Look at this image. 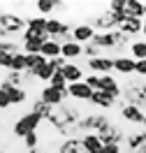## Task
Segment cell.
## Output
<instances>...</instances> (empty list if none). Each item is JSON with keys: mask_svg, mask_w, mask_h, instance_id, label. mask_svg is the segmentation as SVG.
<instances>
[{"mask_svg": "<svg viewBox=\"0 0 146 153\" xmlns=\"http://www.w3.org/2000/svg\"><path fill=\"white\" fill-rule=\"evenodd\" d=\"M42 125H44V118L28 109V111H23L21 116H16V121H14V125H12V137H14V139H19V142H23V139H26V134L39 132V130H42Z\"/></svg>", "mask_w": 146, "mask_h": 153, "instance_id": "6da1fadb", "label": "cell"}, {"mask_svg": "<svg viewBox=\"0 0 146 153\" xmlns=\"http://www.w3.org/2000/svg\"><path fill=\"white\" fill-rule=\"evenodd\" d=\"M123 97L127 105H135L139 109H146V81L144 79H130L123 84Z\"/></svg>", "mask_w": 146, "mask_h": 153, "instance_id": "7a4b0ae2", "label": "cell"}, {"mask_svg": "<svg viewBox=\"0 0 146 153\" xmlns=\"http://www.w3.org/2000/svg\"><path fill=\"white\" fill-rule=\"evenodd\" d=\"M88 23H90L97 33H114V30H118V21L109 10L107 12H93L90 19H88Z\"/></svg>", "mask_w": 146, "mask_h": 153, "instance_id": "3957f363", "label": "cell"}, {"mask_svg": "<svg viewBox=\"0 0 146 153\" xmlns=\"http://www.w3.org/2000/svg\"><path fill=\"white\" fill-rule=\"evenodd\" d=\"M84 134L86 132H95L100 134L102 130H107L109 125H111V118H109L104 111H90V114L84 116Z\"/></svg>", "mask_w": 146, "mask_h": 153, "instance_id": "277c9868", "label": "cell"}, {"mask_svg": "<svg viewBox=\"0 0 146 153\" xmlns=\"http://www.w3.org/2000/svg\"><path fill=\"white\" fill-rule=\"evenodd\" d=\"M86 70L90 72V74H114V56H97V58H90V60H86Z\"/></svg>", "mask_w": 146, "mask_h": 153, "instance_id": "5b68a950", "label": "cell"}, {"mask_svg": "<svg viewBox=\"0 0 146 153\" xmlns=\"http://www.w3.org/2000/svg\"><path fill=\"white\" fill-rule=\"evenodd\" d=\"M118 116H121L125 123L135 125V128H142V125H144V121H146L144 109H139V107H135V105H127V102H123V105H121Z\"/></svg>", "mask_w": 146, "mask_h": 153, "instance_id": "8992f818", "label": "cell"}, {"mask_svg": "<svg viewBox=\"0 0 146 153\" xmlns=\"http://www.w3.org/2000/svg\"><path fill=\"white\" fill-rule=\"evenodd\" d=\"M47 35H33L30 30H26L23 35H21V47H23V53H42V47H44V42H47Z\"/></svg>", "mask_w": 146, "mask_h": 153, "instance_id": "52a82bcc", "label": "cell"}, {"mask_svg": "<svg viewBox=\"0 0 146 153\" xmlns=\"http://www.w3.org/2000/svg\"><path fill=\"white\" fill-rule=\"evenodd\" d=\"M97 35V30L88 23V21H77L74 26H72V39L79 42V44H88V42H93V37Z\"/></svg>", "mask_w": 146, "mask_h": 153, "instance_id": "ba28073f", "label": "cell"}, {"mask_svg": "<svg viewBox=\"0 0 146 153\" xmlns=\"http://www.w3.org/2000/svg\"><path fill=\"white\" fill-rule=\"evenodd\" d=\"M39 97L47 102L49 107H60L67 102V93H60L58 88H53L51 84H47V86H42V91H39Z\"/></svg>", "mask_w": 146, "mask_h": 153, "instance_id": "9c48e42d", "label": "cell"}, {"mask_svg": "<svg viewBox=\"0 0 146 153\" xmlns=\"http://www.w3.org/2000/svg\"><path fill=\"white\" fill-rule=\"evenodd\" d=\"M142 146H146V130H139V128H135V130H130V132L125 134V142H123V149H125L127 153H137Z\"/></svg>", "mask_w": 146, "mask_h": 153, "instance_id": "30bf717a", "label": "cell"}, {"mask_svg": "<svg viewBox=\"0 0 146 153\" xmlns=\"http://www.w3.org/2000/svg\"><path fill=\"white\" fill-rule=\"evenodd\" d=\"M93 88L88 86L86 81H79V84H70L67 86V95L72 100H77V102H90V97H93Z\"/></svg>", "mask_w": 146, "mask_h": 153, "instance_id": "8fae6325", "label": "cell"}, {"mask_svg": "<svg viewBox=\"0 0 146 153\" xmlns=\"http://www.w3.org/2000/svg\"><path fill=\"white\" fill-rule=\"evenodd\" d=\"M135 67H137V60L132 56H127V53L114 58V72L121 76H132L135 74Z\"/></svg>", "mask_w": 146, "mask_h": 153, "instance_id": "7c38bea8", "label": "cell"}, {"mask_svg": "<svg viewBox=\"0 0 146 153\" xmlns=\"http://www.w3.org/2000/svg\"><path fill=\"white\" fill-rule=\"evenodd\" d=\"M125 134H127V132H123V130H121V125L111 123L107 130H102V132H100V139H102V144H104V146H107V144H121V146H123Z\"/></svg>", "mask_w": 146, "mask_h": 153, "instance_id": "4fadbf2b", "label": "cell"}, {"mask_svg": "<svg viewBox=\"0 0 146 153\" xmlns=\"http://www.w3.org/2000/svg\"><path fill=\"white\" fill-rule=\"evenodd\" d=\"M88 105H90V107H95V109H100V111H109L111 107L116 105V97H114V95H109V93H104V91H95Z\"/></svg>", "mask_w": 146, "mask_h": 153, "instance_id": "5bb4252c", "label": "cell"}, {"mask_svg": "<svg viewBox=\"0 0 146 153\" xmlns=\"http://www.w3.org/2000/svg\"><path fill=\"white\" fill-rule=\"evenodd\" d=\"M0 88L7 91V95H10V100H12V107H21V105L28 102V88H16V86L5 84V81H0Z\"/></svg>", "mask_w": 146, "mask_h": 153, "instance_id": "9a60e30c", "label": "cell"}, {"mask_svg": "<svg viewBox=\"0 0 146 153\" xmlns=\"http://www.w3.org/2000/svg\"><path fill=\"white\" fill-rule=\"evenodd\" d=\"M56 153H84V142L81 137H65L56 146Z\"/></svg>", "mask_w": 146, "mask_h": 153, "instance_id": "2e32d148", "label": "cell"}, {"mask_svg": "<svg viewBox=\"0 0 146 153\" xmlns=\"http://www.w3.org/2000/svg\"><path fill=\"white\" fill-rule=\"evenodd\" d=\"M142 28H144V21H142V19H125L123 23H121V28H118V30H121L125 37H130V39H139Z\"/></svg>", "mask_w": 146, "mask_h": 153, "instance_id": "e0dca14e", "label": "cell"}, {"mask_svg": "<svg viewBox=\"0 0 146 153\" xmlns=\"http://www.w3.org/2000/svg\"><path fill=\"white\" fill-rule=\"evenodd\" d=\"M60 56L65 58L67 63H74L77 58L84 56V44H79V42H74V39H70V42H65V44H63Z\"/></svg>", "mask_w": 146, "mask_h": 153, "instance_id": "ac0fdd59", "label": "cell"}, {"mask_svg": "<svg viewBox=\"0 0 146 153\" xmlns=\"http://www.w3.org/2000/svg\"><path fill=\"white\" fill-rule=\"evenodd\" d=\"M125 14L130 19H146V0H125Z\"/></svg>", "mask_w": 146, "mask_h": 153, "instance_id": "d6986e66", "label": "cell"}, {"mask_svg": "<svg viewBox=\"0 0 146 153\" xmlns=\"http://www.w3.org/2000/svg\"><path fill=\"white\" fill-rule=\"evenodd\" d=\"M28 23V30L33 35H47V23H49V16H42V14H35V16H28L26 19ZM49 37V35H47Z\"/></svg>", "mask_w": 146, "mask_h": 153, "instance_id": "ffe728a7", "label": "cell"}, {"mask_svg": "<svg viewBox=\"0 0 146 153\" xmlns=\"http://www.w3.org/2000/svg\"><path fill=\"white\" fill-rule=\"evenodd\" d=\"M63 74H65V79H67V84H79V81L86 79L84 67L77 65V63H67V65L63 67Z\"/></svg>", "mask_w": 146, "mask_h": 153, "instance_id": "44dd1931", "label": "cell"}, {"mask_svg": "<svg viewBox=\"0 0 146 153\" xmlns=\"http://www.w3.org/2000/svg\"><path fill=\"white\" fill-rule=\"evenodd\" d=\"M81 142H84V153H100L102 149H104L100 134H95V132H86L84 137H81Z\"/></svg>", "mask_w": 146, "mask_h": 153, "instance_id": "7402d4cb", "label": "cell"}, {"mask_svg": "<svg viewBox=\"0 0 146 153\" xmlns=\"http://www.w3.org/2000/svg\"><path fill=\"white\" fill-rule=\"evenodd\" d=\"M53 109H56V107H49V105H47V102H44V100H42L39 95L35 97L33 102H30V111H35L37 116H42L44 121H49V118H51V114H53Z\"/></svg>", "mask_w": 146, "mask_h": 153, "instance_id": "603a6c76", "label": "cell"}, {"mask_svg": "<svg viewBox=\"0 0 146 153\" xmlns=\"http://www.w3.org/2000/svg\"><path fill=\"white\" fill-rule=\"evenodd\" d=\"M60 51H63V44H58L56 39H47L42 47V56L47 60H53V58H60Z\"/></svg>", "mask_w": 146, "mask_h": 153, "instance_id": "cb8c5ba5", "label": "cell"}, {"mask_svg": "<svg viewBox=\"0 0 146 153\" xmlns=\"http://www.w3.org/2000/svg\"><path fill=\"white\" fill-rule=\"evenodd\" d=\"M127 56H132L135 60H146V39H132Z\"/></svg>", "mask_w": 146, "mask_h": 153, "instance_id": "d4e9b609", "label": "cell"}, {"mask_svg": "<svg viewBox=\"0 0 146 153\" xmlns=\"http://www.w3.org/2000/svg\"><path fill=\"white\" fill-rule=\"evenodd\" d=\"M35 10H37L42 16L56 14V12H58V0H37V2H35Z\"/></svg>", "mask_w": 146, "mask_h": 153, "instance_id": "484cf974", "label": "cell"}, {"mask_svg": "<svg viewBox=\"0 0 146 153\" xmlns=\"http://www.w3.org/2000/svg\"><path fill=\"white\" fill-rule=\"evenodd\" d=\"M21 51H23L21 42H16V39H0V53L16 56V53H21Z\"/></svg>", "mask_w": 146, "mask_h": 153, "instance_id": "4316f807", "label": "cell"}, {"mask_svg": "<svg viewBox=\"0 0 146 153\" xmlns=\"http://www.w3.org/2000/svg\"><path fill=\"white\" fill-rule=\"evenodd\" d=\"M53 74H56V70H53V67H51V63H47V65H42L37 70V72H35V79H37V81H44V84H51V79H53Z\"/></svg>", "mask_w": 146, "mask_h": 153, "instance_id": "83f0119b", "label": "cell"}, {"mask_svg": "<svg viewBox=\"0 0 146 153\" xmlns=\"http://www.w3.org/2000/svg\"><path fill=\"white\" fill-rule=\"evenodd\" d=\"M26 56H28V53H26ZM47 63H49V60L42 56V53H33V56H28V72H30V74H35L39 67L47 65Z\"/></svg>", "mask_w": 146, "mask_h": 153, "instance_id": "f1b7e54d", "label": "cell"}, {"mask_svg": "<svg viewBox=\"0 0 146 153\" xmlns=\"http://www.w3.org/2000/svg\"><path fill=\"white\" fill-rule=\"evenodd\" d=\"M12 72H28V56H26L23 51L14 56V60H12Z\"/></svg>", "mask_w": 146, "mask_h": 153, "instance_id": "f546056e", "label": "cell"}, {"mask_svg": "<svg viewBox=\"0 0 146 153\" xmlns=\"http://www.w3.org/2000/svg\"><path fill=\"white\" fill-rule=\"evenodd\" d=\"M51 86L53 88H58L60 93H67V79H65V74H63V72H56V74H53V79H51Z\"/></svg>", "mask_w": 146, "mask_h": 153, "instance_id": "4dcf8cb0", "label": "cell"}, {"mask_svg": "<svg viewBox=\"0 0 146 153\" xmlns=\"http://www.w3.org/2000/svg\"><path fill=\"white\" fill-rule=\"evenodd\" d=\"M84 56H86V60L97 58V56H102V49L97 47V44H93V42H88V44H84Z\"/></svg>", "mask_w": 146, "mask_h": 153, "instance_id": "1f68e13d", "label": "cell"}, {"mask_svg": "<svg viewBox=\"0 0 146 153\" xmlns=\"http://www.w3.org/2000/svg\"><path fill=\"white\" fill-rule=\"evenodd\" d=\"M84 81H86V84L93 88V91H100V88H102V76H100V74H90V72H88Z\"/></svg>", "mask_w": 146, "mask_h": 153, "instance_id": "d6a6232c", "label": "cell"}, {"mask_svg": "<svg viewBox=\"0 0 146 153\" xmlns=\"http://www.w3.org/2000/svg\"><path fill=\"white\" fill-rule=\"evenodd\" d=\"M5 109H12V100L7 95V91L0 88V111H5Z\"/></svg>", "mask_w": 146, "mask_h": 153, "instance_id": "836d02e7", "label": "cell"}, {"mask_svg": "<svg viewBox=\"0 0 146 153\" xmlns=\"http://www.w3.org/2000/svg\"><path fill=\"white\" fill-rule=\"evenodd\" d=\"M135 74L139 79H146V60H137V67H135Z\"/></svg>", "mask_w": 146, "mask_h": 153, "instance_id": "e575fe53", "label": "cell"}, {"mask_svg": "<svg viewBox=\"0 0 146 153\" xmlns=\"http://www.w3.org/2000/svg\"><path fill=\"white\" fill-rule=\"evenodd\" d=\"M26 153H56V151H47V149L39 146V149H33V151H26Z\"/></svg>", "mask_w": 146, "mask_h": 153, "instance_id": "d590c367", "label": "cell"}, {"mask_svg": "<svg viewBox=\"0 0 146 153\" xmlns=\"http://www.w3.org/2000/svg\"><path fill=\"white\" fill-rule=\"evenodd\" d=\"M142 35H144V39H146V19H144V28H142Z\"/></svg>", "mask_w": 146, "mask_h": 153, "instance_id": "8d00e7d4", "label": "cell"}, {"mask_svg": "<svg viewBox=\"0 0 146 153\" xmlns=\"http://www.w3.org/2000/svg\"><path fill=\"white\" fill-rule=\"evenodd\" d=\"M142 130H146V121H144V125H142Z\"/></svg>", "mask_w": 146, "mask_h": 153, "instance_id": "74e56055", "label": "cell"}, {"mask_svg": "<svg viewBox=\"0 0 146 153\" xmlns=\"http://www.w3.org/2000/svg\"><path fill=\"white\" fill-rule=\"evenodd\" d=\"M0 153H2V151H0Z\"/></svg>", "mask_w": 146, "mask_h": 153, "instance_id": "f35d334b", "label": "cell"}]
</instances>
